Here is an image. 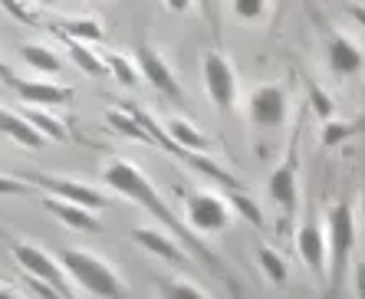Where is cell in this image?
<instances>
[{
	"instance_id": "ba28073f",
	"label": "cell",
	"mask_w": 365,
	"mask_h": 299,
	"mask_svg": "<svg viewBox=\"0 0 365 299\" xmlns=\"http://www.w3.org/2000/svg\"><path fill=\"white\" fill-rule=\"evenodd\" d=\"M135 66L142 73V79H148L155 93H162L171 103H185V93H181V83L175 79L171 66L165 63V56L155 46H138L135 50Z\"/></svg>"
},
{
	"instance_id": "4fadbf2b",
	"label": "cell",
	"mask_w": 365,
	"mask_h": 299,
	"mask_svg": "<svg viewBox=\"0 0 365 299\" xmlns=\"http://www.w3.org/2000/svg\"><path fill=\"white\" fill-rule=\"evenodd\" d=\"M132 240H135L142 250H148L152 256H158V260H168V263H178V266L187 263V250L165 231H155V227H135V231H132Z\"/></svg>"
},
{
	"instance_id": "d6986e66",
	"label": "cell",
	"mask_w": 365,
	"mask_h": 299,
	"mask_svg": "<svg viewBox=\"0 0 365 299\" xmlns=\"http://www.w3.org/2000/svg\"><path fill=\"white\" fill-rule=\"evenodd\" d=\"M106 122H109V128H115L119 135H128V138H135V142H145V145H155L152 135H148V132L138 125L135 115H128L125 109H112L109 115H106Z\"/></svg>"
},
{
	"instance_id": "8fae6325",
	"label": "cell",
	"mask_w": 365,
	"mask_h": 299,
	"mask_svg": "<svg viewBox=\"0 0 365 299\" xmlns=\"http://www.w3.org/2000/svg\"><path fill=\"white\" fill-rule=\"evenodd\" d=\"M4 83L14 89V93L30 105H69L73 103V89L60 83H46V79H17V76H7Z\"/></svg>"
},
{
	"instance_id": "836d02e7",
	"label": "cell",
	"mask_w": 365,
	"mask_h": 299,
	"mask_svg": "<svg viewBox=\"0 0 365 299\" xmlns=\"http://www.w3.org/2000/svg\"><path fill=\"white\" fill-rule=\"evenodd\" d=\"M0 299H20L17 293H10V290H0Z\"/></svg>"
},
{
	"instance_id": "f546056e",
	"label": "cell",
	"mask_w": 365,
	"mask_h": 299,
	"mask_svg": "<svg viewBox=\"0 0 365 299\" xmlns=\"http://www.w3.org/2000/svg\"><path fill=\"white\" fill-rule=\"evenodd\" d=\"M26 184L17 178H7V174H0V194H26Z\"/></svg>"
},
{
	"instance_id": "6da1fadb",
	"label": "cell",
	"mask_w": 365,
	"mask_h": 299,
	"mask_svg": "<svg viewBox=\"0 0 365 299\" xmlns=\"http://www.w3.org/2000/svg\"><path fill=\"white\" fill-rule=\"evenodd\" d=\"M102 181L109 184L115 194H122L125 201H132V204H138V207H145V211L152 214V217H158V221L165 224V231L171 234V237L178 240V243H185V250L187 253H195L197 260H204V266L211 270L214 276H221L224 283H230L234 290H237V283L230 280L227 273H224V266H221V260L211 253V250L204 247L201 240L195 237V231L187 227L185 221H178L175 214H171V207L162 201V194L155 191V184L148 178L142 174V168L138 164H132V162H122V158H112L106 168H102Z\"/></svg>"
},
{
	"instance_id": "d6a6232c",
	"label": "cell",
	"mask_w": 365,
	"mask_h": 299,
	"mask_svg": "<svg viewBox=\"0 0 365 299\" xmlns=\"http://www.w3.org/2000/svg\"><path fill=\"white\" fill-rule=\"evenodd\" d=\"M7 76H14V73H10V69H7V63L0 60V79H7Z\"/></svg>"
},
{
	"instance_id": "f1b7e54d",
	"label": "cell",
	"mask_w": 365,
	"mask_h": 299,
	"mask_svg": "<svg viewBox=\"0 0 365 299\" xmlns=\"http://www.w3.org/2000/svg\"><path fill=\"white\" fill-rule=\"evenodd\" d=\"M309 105H313V112L323 119V125L326 122H332V112H336V103H332L329 95L319 89V85H309Z\"/></svg>"
},
{
	"instance_id": "5b68a950",
	"label": "cell",
	"mask_w": 365,
	"mask_h": 299,
	"mask_svg": "<svg viewBox=\"0 0 365 299\" xmlns=\"http://www.w3.org/2000/svg\"><path fill=\"white\" fill-rule=\"evenodd\" d=\"M234 211L224 197L211 194V191H191L185 197V224L195 234H221L230 227Z\"/></svg>"
},
{
	"instance_id": "1f68e13d",
	"label": "cell",
	"mask_w": 365,
	"mask_h": 299,
	"mask_svg": "<svg viewBox=\"0 0 365 299\" xmlns=\"http://www.w3.org/2000/svg\"><path fill=\"white\" fill-rule=\"evenodd\" d=\"M349 14H352V17H356L359 23L365 26V10H362V7H349Z\"/></svg>"
},
{
	"instance_id": "5bb4252c",
	"label": "cell",
	"mask_w": 365,
	"mask_h": 299,
	"mask_svg": "<svg viewBox=\"0 0 365 299\" xmlns=\"http://www.w3.org/2000/svg\"><path fill=\"white\" fill-rule=\"evenodd\" d=\"M326 60H329V69L336 76H356L359 69L365 66L362 50L342 33L329 36V43H326Z\"/></svg>"
},
{
	"instance_id": "603a6c76",
	"label": "cell",
	"mask_w": 365,
	"mask_h": 299,
	"mask_svg": "<svg viewBox=\"0 0 365 299\" xmlns=\"http://www.w3.org/2000/svg\"><path fill=\"white\" fill-rule=\"evenodd\" d=\"M26 122L40 132L43 138H53V142H66V125L63 122H56L53 115H46L43 109H26Z\"/></svg>"
},
{
	"instance_id": "8992f818",
	"label": "cell",
	"mask_w": 365,
	"mask_h": 299,
	"mask_svg": "<svg viewBox=\"0 0 365 299\" xmlns=\"http://www.w3.org/2000/svg\"><path fill=\"white\" fill-rule=\"evenodd\" d=\"M10 253H14V260H17L30 276H36L40 283H50L63 299H73V293H69V286H66V276H63L66 270H63L60 260H53L46 250L34 247V243H20V240H14V243H10Z\"/></svg>"
},
{
	"instance_id": "83f0119b",
	"label": "cell",
	"mask_w": 365,
	"mask_h": 299,
	"mask_svg": "<svg viewBox=\"0 0 365 299\" xmlns=\"http://www.w3.org/2000/svg\"><path fill=\"white\" fill-rule=\"evenodd\" d=\"M230 204H234V211H237L240 217H247V221L254 224V227H260V224H264V214H260V207H257L254 201H250V197L244 194V191H234Z\"/></svg>"
},
{
	"instance_id": "30bf717a",
	"label": "cell",
	"mask_w": 365,
	"mask_h": 299,
	"mask_svg": "<svg viewBox=\"0 0 365 299\" xmlns=\"http://www.w3.org/2000/svg\"><path fill=\"white\" fill-rule=\"evenodd\" d=\"M297 253L313 276H326L329 270V240H326V227H319L316 221H306L297 231Z\"/></svg>"
},
{
	"instance_id": "2e32d148",
	"label": "cell",
	"mask_w": 365,
	"mask_h": 299,
	"mask_svg": "<svg viewBox=\"0 0 365 299\" xmlns=\"http://www.w3.org/2000/svg\"><path fill=\"white\" fill-rule=\"evenodd\" d=\"M0 135H7L10 142H17V145L30 148V152L46 145V138L26 122V115H14V112H7V109H0Z\"/></svg>"
},
{
	"instance_id": "44dd1931",
	"label": "cell",
	"mask_w": 365,
	"mask_h": 299,
	"mask_svg": "<svg viewBox=\"0 0 365 299\" xmlns=\"http://www.w3.org/2000/svg\"><path fill=\"white\" fill-rule=\"evenodd\" d=\"M66 46H69V56H73V63H76L79 69H83L86 76H102V73H106V60H102V56H96L93 50H86L83 43H76V40H69L66 36Z\"/></svg>"
},
{
	"instance_id": "ffe728a7",
	"label": "cell",
	"mask_w": 365,
	"mask_h": 299,
	"mask_svg": "<svg viewBox=\"0 0 365 299\" xmlns=\"http://www.w3.org/2000/svg\"><path fill=\"white\" fill-rule=\"evenodd\" d=\"M257 263H260V270L267 273V280H270L273 286H283V283H287V276H289L287 260H283V256L277 253L273 247H260V250H257Z\"/></svg>"
},
{
	"instance_id": "9c48e42d",
	"label": "cell",
	"mask_w": 365,
	"mask_h": 299,
	"mask_svg": "<svg viewBox=\"0 0 365 299\" xmlns=\"http://www.w3.org/2000/svg\"><path fill=\"white\" fill-rule=\"evenodd\" d=\"M30 181H36L43 191H50V197L56 201H66V204H76L86 207V211H102L106 207V194L83 181H69V178H53V174H30Z\"/></svg>"
},
{
	"instance_id": "9a60e30c",
	"label": "cell",
	"mask_w": 365,
	"mask_h": 299,
	"mask_svg": "<svg viewBox=\"0 0 365 299\" xmlns=\"http://www.w3.org/2000/svg\"><path fill=\"white\" fill-rule=\"evenodd\" d=\"M43 207H46L56 221H63L66 227H73V231H83V234H99L102 231L99 217H96L93 211H86V207L66 204V201H56V197H46V201H43Z\"/></svg>"
},
{
	"instance_id": "7c38bea8",
	"label": "cell",
	"mask_w": 365,
	"mask_h": 299,
	"mask_svg": "<svg viewBox=\"0 0 365 299\" xmlns=\"http://www.w3.org/2000/svg\"><path fill=\"white\" fill-rule=\"evenodd\" d=\"M267 191H270L273 204L283 207L287 214H293V207H297V138H293V148H289L287 162L270 174Z\"/></svg>"
},
{
	"instance_id": "e575fe53",
	"label": "cell",
	"mask_w": 365,
	"mask_h": 299,
	"mask_svg": "<svg viewBox=\"0 0 365 299\" xmlns=\"http://www.w3.org/2000/svg\"><path fill=\"white\" fill-rule=\"evenodd\" d=\"M362 211H365V191H362Z\"/></svg>"
},
{
	"instance_id": "e0dca14e",
	"label": "cell",
	"mask_w": 365,
	"mask_h": 299,
	"mask_svg": "<svg viewBox=\"0 0 365 299\" xmlns=\"http://www.w3.org/2000/svg\"><path fill=\"white\" fill-rule=\"evenodd\" d=\"M165 132H168V138L181 148V152H195V154H201V152H207V148H211V138L201 135V132H197V128L191 125L187 119H168Z\"/></svg>"
},
{
	"instance_id": "484cf974",
	"label": "cell",
	"mask_w": 365,
	"mask_h": 299,
	"mask_svg": "<svg viewBox=\"0 0 365 299\" xmlns=\"http://www.w3.org/2000/svg\"><path fill=\"white\" fill-rule=\"evenodd\" d=\"M158 293H162V299H207L195 283L185 280H158Z\"/></svg>"
},
{
	"instance_id": "52a82bcc",
	"label": "cell",
	"mask_w": 365,
	"mask_h": 299,
	"mask_svg": "<svg viewBox=\"0 0 365 299\" xmlns=\"http://www.w3.org/2000/svg\"><path fill=\"white\" fill-rule=\"evenodd\" d=\"M247 115L257 128H280L289 115V95L283 85L277 83H264L250 93V103H247Z\"/></svg>"
},
{
	"instance_id": "d4e9b609",
	"label": "cell",
	"mask_w": 365,
	"mask_h": 299,
	"mask_svg": "<svg viewBox=\"0 0 365 299\" xmlns=\"http://www.w3.org/2000/svg\"><path fill=\"white\" fill-rule=\"evenodd\" d=\"M359 125L362 122H326L323 125V148H336V145H342V142H349V138L359 132Z\"/></svg>"
},
{
	"instance_id": "277c9868",
	"label": "cell",
	"mask_w": 365,
	"mask_h": 299,
	"mask_svg": "<svg viewBox=\"0 0 365 299\" xmlns=\"http://www.w3.org/2000/svg\"><path fill=\"white\" fill-rule=\"evenodd\" d=\"M201 79H204V93L214 103L217 112H230L237 103V69L224 53H204L201 60Z\"/></svg>"
},
{
	"instance_id": "4dcf8cb0",
	"label": "cell",
	"mask_w": 365,
	"mask_h": 299,
	"mask_svg": "<svg viewBox=\"0 0 365 299\" xmlns=\"http://www.w3.org/2000/svg\"><path fill=\"white\" fill-rule=\"evenodd\" d=\"M356 299H365V260L356 263Z\"/></svg>"
},
{
	"instance_id": "4316f807",
	"label": "cell",
	"mask_w": 365,
	"mask_h": 299,
	"mask_svg": "<svg viewBox=\"0 0 365 299\" xmlns=\"http://www.w3.org/2000/svg\"><path fill=\"white\" fill-rule=\"evenodd\" d=\"M234 17L240 20V23H257V20L267 17V4L264 0H234Z\"/></svg>"
},
{
	"instance_id": "7a4b0ae2",
	"label": "cell",
	"mask_w": 365,
	"mask_h": 299,
	"mask_svg": "<svg viewBox=\"0 0 365 299\" xmlns=\"http://www.w3.org/2000/svg\"><path fill=\"white\" fill-rule=\"evenodd\" d=\"M60 266L66 270V276L73 283H79L86 293H93L99 299H125L128 290L122 276L115 273L109 266V260L89 253V250H76V247H66L60 253Z\"/></svg>"
},
{
	"instance_id": "3957f363",
	"label": "cell",
	"mask_w": 365,
	"mask_h": 299,
	"mask_svg": "<svg viewBox=\"0 0 365 299\" xmlns=\"http://www.w3.org/2000/svg\"><path fill=\"white\" fill-rule=\"evenodd\" d=\"M326 240H329L326 280H329V299H336L342 276L349 270V260H352V247H356V214H352L349 204H332L326 211Z\"/></svg>"
},
{
	"instance_id": "7402d4cb",
	"label": "cell",
	"mask_w": 365,
	"mask_h": 299,
	"mask_svg": "<svg viewBox=\"0 0 365 299\" xmlns=\"http://www.w3.org/2000/svg\"><path fill=\"white\" fill-rule=\"evenodd\" d=\"M60 30L69 36V40H102L106 30H102L99 20L93 17H73V20H63Z\"/></svg>"
},
{
	"instance_id": "ac0fdd59",
	"label": "cell",
	"mask_w": 365,
	"mask_h": 299,
	"mask_svg": "<svg viewBox=\"0 0 365 299\" xmlns=\"http://www.w3.org/2000/svg\"><path fill=\"white\" fill-rule=\"evenodd\" d=\"M20 56H24L26 66H34L36 73H46V76L63 69L60 56H56L50 46H43V43H24V46H20Z\"/></svg>"
},
{
	"instance_id": "cb8c5ba5",
	"label": "cell",
	"mask_w": 365,
	"mask_h": 299,
	"mask_svg": "<svg viewBox=\"0 0 365 299\" xmlns=\"http://www.w3.org/2000/svg\"><path fill=\"white\" fill-rule=\"evenodd\" d=\"M106 66H109V73L119 79L122 85H135L138 79H142L135 60H128V56H122V53H109V56H106Z\"/></svg>"
}]
</instances>
